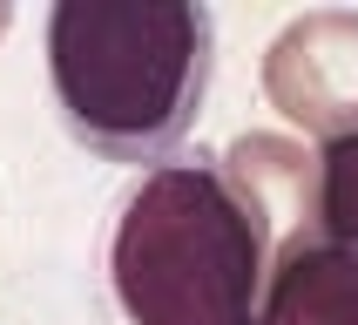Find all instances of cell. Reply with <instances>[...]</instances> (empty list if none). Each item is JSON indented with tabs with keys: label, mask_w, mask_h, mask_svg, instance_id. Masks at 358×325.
<instances>
[{
	"label": "cell",
	"mask_w": 358,
	"mask_h": 325,
	"mask_svg": "<svg viewBox=\"0 0 358 325\" xmlns=\"http://www.w3.org/2000/svg\"><path fill=\"white\" fill-rule=\"evenodd\" d=\"M61 122L101 162H169L217 75V14L203 0H61L48 14Z\"/></svg>",
	"instance_id": "1"
},
{
	"label": "cell",
	"mask_w": 358,
	"mask_h": 325,
	"mask_svg": "<svg viewBox=\"0 0 358 325\" xmlns=\"http://www.w3.org/2000/svg\"><path fill=\"white\" fill-rule=\"evenodd\" d=\"M271 264V237L223 177V156L203 149L149 170L108 244V278L129 325H257Z\"/></svg>",
	"instance_id": "2"
},
{
	"label": "cell",
	"mask_w": 358,
	"mask_h": 325,
	"mask_svg": "<svg viewBox=\"0 0 358 325\" xmlns=\"http://www.w3.org/2000/svg\"><path fill=\"white\" fill-rule=\"evenodd\" d=\"M264 95L304 136H358V14H298L264 55Z\"/></svg>",
	"instance_id": "3"
},
{
	"label": "cell",
	"mask_w": 358,
	"mask_h": 325,
	"mask_svg": "<svg viewBox=\"0 0 358 325\" xmlns=\"http://www.w3.org/2000/svg\"><path fill=\"white\" fill-rule=\"evenodd\" d=\"M223 177L237 183L243 210L271 237V258L298 251L318 237V190H324V156H311L291 136H237L223 149ZM278 271V264H271Z\"/></svg>",
	"instance_id": "4"
},
{
	"label": "cell",
	"mask_w": 358,
	"mask_h": 325,
	"mask_svg": "<svg viewBox=\"0 0 358 325\" xmlns=\"http://www.w3.org/2000/svg\"><path fill=\"white\" fill-rule=\"evenodd\" d=\"M257 325H358V251L331 237L284 251Z\"/></svg>",
	"instance_id": "5"
},
{
	"label": "cell",
	"mask_w": 358,
	"mask_h": 325,
	"mask_svg": "<svg viewBox=\"0 0 358 325\" xmlns=\"http://www.w3.org/2000/svg\"><path fill=\"white\" fill-rule=\"evenodd\" d=\"M318 237L358 251V136L324 142V190H318Z\"/></svg>",
	"instance_id": "6"
},
{
	"label": "cell",
	"mask_w": 358,
	"mask_h": 325,
	"mask_svg": "<svg viewBox=\"0 0 358 325\" xmlns=\"http://www.w3.org/2000/svg\"><path fill=\"white\" fill-rule=\"evenodd\" d=\"M7 20H14V14H7V7H0V34H7Z\"/></svg>",
	"instance_id": "7"
}]
</instances>
